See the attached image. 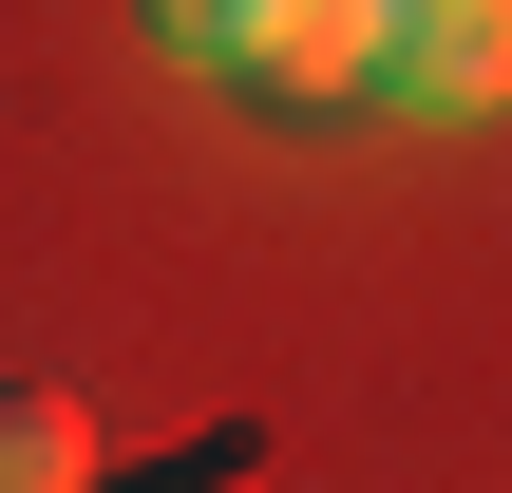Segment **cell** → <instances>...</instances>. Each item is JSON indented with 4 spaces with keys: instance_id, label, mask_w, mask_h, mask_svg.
<instances>
[{
    "instance_id": "cell-1",
    "label": "cell",
    "mask_w": 512,
    "mask_h": 493,
    "mask_svg": "<svg viewBox=\"0 0 512 493\" xmlns=\"http://www.w3.org/2000/svg\"><path fill=\"white\" fill-rule=\"evenodd\" d=\"M133 19H152V57L247 76V95H285V114H342V95H361V19H342V0H133Z\"/></svg>"
},
{
    "instance_id": "cell-2",
    "label": "cell",
    "mask_w": 512,
    "mask_h": 493,
    "mask_svg": "<svg viewBox=\"0 0 512 493\" xmlns=\"http://www.w3.org/2000/svg\"><path fill=\"white\" fill-rule=\"evenodd\" d=\"M380 114H494L512 95V0H342Z\"/></svg>"
},
{
    "instance_id": "cell-3",
    "label": "cell",
    "mask_w": 512,
    "mask_h": 493,
    "mask_svg": "<svg viewBox=\"0 0 512 493\" xmlns=\"http://www.w3.org/2000/svg\"><path fill=\"white\" fill-rule=\"evenodd\" d=\"M0 493H95V437L57 380H0Z\"/></svg>"
},
{
    "instance_id": "cell-4",
    "label": "cell",
    "mask_w": 512,
    "mask_h": 493,
    "mask_svg": "<svg viewBox=\"0 0 512 493\" xmlns=\"http://www.w3.org/2000/svg\"><path fill=\"white\" fill-rule=\"evenodd\" d=\"M209 475H247V437H190V456H152V475H114V493H209Z\"/></svg>"
}]
</instances>
